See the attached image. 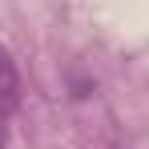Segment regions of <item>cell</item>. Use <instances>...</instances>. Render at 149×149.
Segmentation results:
<instances>
[{"label": "cell", "mask_w": 149, "mask_h": 149, "mask_svg": "<svg viewBox=\"0 0 149 149\" xmlns=\"http://www.w3.org/2000/svg\"><path fill=\"white\" fill-rule=\"evenodd\" d=\"M20 105V73H16V61L12 52L0 45V121Z\"/></svg>", "instance_id": "6da1fadb"}]
</instances>
